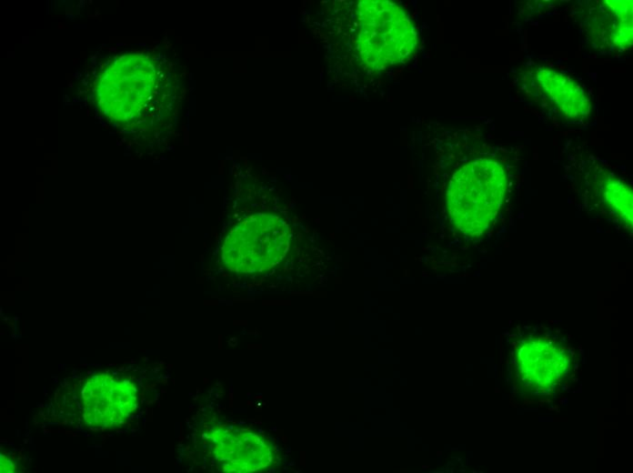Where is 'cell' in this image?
Masks as SVG:
<instances>
[{
    "label": "cell",
    "instance_id": "3957f363",
    "mask_svg": "<svg viewBox=\"0 0 633 473\" xmlns=\"http://www.w3.org/2000/svg\"><path fill=\"white\" fill-rule=\"evenodd\" d=\"M209 438L213 456L225 472L251 473L272 464L270 443L250 429L223 425Z\"/></svg>",
    "mask_w": 633,
    "mask_h": 473
},
{
    "label": "cell",
    "instance_id": "6da1fadb",
    "mask_svg": "<svg viewBox=\"0 0 633 473\" xmlns=\"http://www.w3.org/2000/svg\"><path fill=\"white\" fill-rule=\"evenodd\" d=\"M511 186L506 165L496 158L480 157L463 165L446 190L449 223L466 237L483 236L505 218Z\"/></svg>",
    "mask_w": 633,
    "mask_h": 473
},
{
    "label": "cell",
    "instance_id": "7a4b0ae2",
    "mask_svg": "<svg viewBox=\"0 0 633 473\" xmlns=\"http://www.w3.org/2000/svg\"><path fill=\"white\" fill-rule=\"evenodd\" d=\"M357 47L367 68L384 70L406 61L417 45V34L407 12L388 0H363L357 9Z\"/></svg>",
    "mask_w": 633,
    "mask_h": 473
},
{
    "label": "cell",
    "instance_id": "277c9868",
    "mask_svg": "<svg viewBox=\"0 0 633 473\" xmlns=\"http://www.w3.org/2000/svg\"><path fill=\"white\" fill-rule=\"evenodd\" d=\"M535 79L552 103L569 119H583L591 111L585 90L570 76L552 68L540 66Z\"/></svg>",
    "mask_w": 633,
    "mask_h": 473
}]
</instances>
